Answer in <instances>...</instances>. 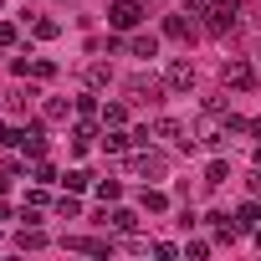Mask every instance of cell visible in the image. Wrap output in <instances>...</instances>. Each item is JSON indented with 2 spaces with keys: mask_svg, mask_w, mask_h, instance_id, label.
Wrapping results in <instances>:
<instances>
[{
  "mask_svg": "<svg viewBox=\"0 0 261 261\" xmlns=\"http://www.w3.org/2000/svg\"><path fill=\"white\" fill-rule=\"evenodd\" d=\"M6 144H16V149H26L31 159H41V154H46V128H41V123H26V128H6Z\"/></svg>",
  "mask_w": 261,
  "mask_h": 261,
  "instance_id": "3",
  "label": "cell"
},
{
  "mask_svg": "<svg viewBox=\"0 0 261 261\" xmlns=\"http://www.w3.org/2000/svg\"><path fill=\"white\" fill-rule=\"evenodd\" d=\"M220 82H225V87H251V82H256V67H251L246 57H225V62H220Z\"/></svg>",
  "mask_w": 261,
  "mask_h": 261,
  "instance_id": "6",
  "label": "cell"
},
{
  "mask_svg": "<svg viewBox=\"0 0 261 261\" xmlns=\"http://www.w3.org/2000/svg\"><path fill=\"white\" fill-rule=\"evenodd\" d=\"M41 246H46V236H41L36 225H26V230L16 236V251H41Z\"/></svg>",
  "mask_w": 261,
  "mask_h": 261,
  "instance_id": "18",
  "label": "cell"
},
{
  "mask_svg": "<svg viewBox=\"0 0 261 261\" xmlns=\"http://www.w3.org/2000/svg\"><path fill=\"white\" fill-rule=\"evenodd\" d=\"M0 46H16V26L11 21H0Z\"/></svg>",
  "mask_w": 261,
  "mask_h": 261,
  "instance_id": "30",
  "label": "cell"
},
{
  "mask_svg": "<svg viewBox=\"0 0 261 261\" xmlns=\"http://www.w3.org/2000/svg\"><path fill=\"white\" fill-rule=\"evenodd\" d=\"M128 164H134V174H164V169H169V164H164V154H159V149H149V144H144L134 159H128Z\"/></svg>",
  "mask_w": 261,
  "mask_h": 261,
  "instance_id": "8",
  "label": "cell"
},
{
  "mask_svg": "<svg viewBox=\"0 0 261 261\" xmlns=\"http://www.w3.org/2000/svg\"><path fill=\"white\" fill-rule=\"evenodd\" d=\"M251 195H261V169H256V174H251Z\"/></svg>",
  "mask_w": 261,
  "mask_h": 261,
  "instance_id": "31",
  "label": "cell"
},
{
  "mask_svg": "<svg viewBox=\"0 0 261 261\" xmlns=\"http://www.w3.org/2000/svg\"><path fill=\"white\" fill-rule=\"evenodd\" d=\"M82 82H87V87L97 92V87H108V82H113V72H108L102 62H92V67H82Z\"/></svg>",
  "mask_w": 261,
  "mask_h": 261,
  "instance_id": "13",
  "label": "cell"
},
{
  "mask_svg": "<svg viewBox=\"0 0 261 261\" xmlns=\"http://www.w3.org/2000/svg\"><path fill=\"white\" fill-rule=\"evenodd\" d=\"M164 82H169V92H190V87H195V62L174 57V62L164 67Z\"/></svg>",
  "mask_w": 261,
  "mask_h": 261,
  "instance_id": "7",
  "label": "cell"
},
{
  "mask_svg": "<svg viewBox=\"0 0 261 261\" xmlns=\"http://www.w3.org/2000/svg\"><path fill=\"white\" fill-rule=\"evenodd\" d=\"M236 21H241V6H236V0H215V6L205 11V31H210V36L236 31Z\"/></svg>",
  "mask_w": 261,
  "mask_h": 261,
  "instance_id": "4",
  "label": "cell"
},
{
  "mask_svg": "<svg viewBox=\"0 0 261 261\" xmlns=\"http://www.w3.org/2000/svg\"><path fill=\"white\" fill-rule=\"evenodd\" d=\"M128 123V102H108L102 108V128H123Z\"/></svg>",
  "mask_w": 261,
  "mask_h": 261,
  "instance_id": "17",
  "label": "cell"
},
{
  "mask_svg": "<svg viewBox=\"0 0 261 261\" xmlns=\"http://www.w3.org/2000/svg\"><path fill=\"white\" fill-rule=\"evenodd\" d=\"M118 195H123V185H118V179H97V200H102V205H108V200H118Z\"/></svg>",
  "mask_w": 261,
  "mask_h": 261,
  "instance_id": "26",
  "label": "cell"
},
{
  "mask_svg": "<svg viewBox=\"0 0 261 261\" xmlns=\"http://www.w3.org/2000/svg\"><path fill=\"white\" fill-rule=\"evenodd\" d=\"M256 225H261V205H256V200H246V205L236 210V230H256Z\"/></svg>",
  "mask_w": 261,
  "mask_h": 261,
  "instance_id": "11",
  "label": "cell"
},
{
  "mask_svg": "<svg viewBox=\"0 0 261 261\" xmlns=\"http://www.w3.org/2000/svg\"><path fill=\"white\" fill-rule=\"evenodd\" d=\"M57 215H67V220H77V215H82V200H77V190H67V195L57 200Z\"/></svg>",
  "mask_w": 261,
  "mask_h": 261,
  "instance_id": "20",
  "label": "cell"
},
{
  "mask_svg": "<svg viewBox=\"0 0 261 261\" xmlns=\"http://www.w3.org/2000/svg\"><path fill=\"white\" fill-rule=\"evenodd\" d=\"M225 139H230V123L220 118V108H205V118L195 123V144H200V149H210V154H220V149H225Z\"/></svg>",
  "mask_w": 261,
  "mask_h": 261,
  "instance_id": "1",
  "label": "cell"
},
{
  "mask_svg": "<svg viewBox=\"0 0 261 261\" xmlns=\"http://www.w3.org/2000/svg\"><path fill=\"white\" fill-rule=\"evenodd\" d=\"M31 97H36V87H26V92L16 87V92H6V108H11V113H26V108H31Z\"/></svg>",
  "mask_w": 261,
  "mask_h": 261,
  "instance_id": "19",
  "label": "cell"
},
{
  "mask_svg": "<svg viewBox=\"0 0 261 261\" xmlns=\"http://www.w3.org/2000/svg\"><path fill=\"white\" fill-rule=\"evenodd\" d=\"M144 21V0H113L108 6V26L113 31H134Z\"/></svg>",
  "mask_w": 261,
  "mask_h": 261,
  "instance_id": "5",
  "label": "cell"
},
{
  "mask_svg": "<svg viewBox=\"0 0 261 261\" xmlns=\"http://www.w3.org/2000/svg\"><path fill=\"white\" fill-rule=\"evenodd\" d=\"M251 159H256V169H261V149H256V154H251Z\"/></svg>",
  "mask_w": 261,
  "mask_h": 261,
  "instance_id": "32",
  "label": "cell"
},
{
  "mask_svg": "<svg viewBox=\"0 0 261 261\" xmlns=\"http://www.w3.org/2000/svg\"><path fill=\"white\" fill-rule=\"evenodd\" d=\"M210 11V0H185V16H205Z\"/></svg>",
  "mask_w": 261,
  "mask_h": 261,
  "instance_id": "29",
  "label": "cell"
},
{
  "mask_svg": "<svg viewBox=\"0 0 261 261\" xmlns=\"http://www.w3.org/2000/svg\"><path fill=\"white\" fill-rule=\"evenodd\" d=\"M31 179H36V185H57V169H51L46 159H36V164H31Z\"/></svg>",
  "mask_w": 261,
  "mask_h": 261,
  "instance_id": "25",
  "label": "cell"
},
{
  "mask_svg": "<svg viewBox=\"0 0 261 261\" xmlns=\"http://www.w3.org/2000/svg\"><path fill=\"white\" fill-rule=\"evenodd\" d=\"M225 179H230V164H225V159H220V154H215V159H210V164H205V185H210V190H220V185H225Z\"/></svg>",
  "mask_w": 261,
  "mask_h": 261,
  "instance_id": "10",
  "label": "cell"
},
{
  "mask_svg": "<svg viewBox=\"0 0 261 261\" xmlns=\"http://www.w3.org/2000/svg\"><path fill=\"white\" fill-rule=\"evenodd\" d=\"M164 36H169V41H185V36H190V21H185V16H169V21H164Z\"/></svg>",
  "mask_w": 261,
  "mask_h": 261,
  "instance_id": "22",
  "label": "cell"
},
{
  "mask_svg": "<svg viewBox=\"0 0 261 261\" xmlns=\"http://www.w3.org/2000/svg\"><path fill=\"white\" fill-rule=\"evenodd\" d=\"M41 113H46V118H67V113H72V102H67V97H46V102H41Z\"/></svg>",
  "mask_w": 261,
  "mask_h": 261,
  "instance_id": "24",
  "label": "cell"
},
{
  "mask_svg": "<svg viewBox=\"0 0 261 261\" xmlns=\"http://www.w3.org/2000/svg\"><path fill=\"white\" fill-rule=\"evenodd\" d=\"M179 134H185V123H179V118H159V123H154V139H174V144H185Z\"/></svg>",
  "mask_w": 261,
  "mask_h": 261,
  "instance_id": "15",
  "label": "cell"
},
{
  "mask_svg": "<svg viewBox=\"0 0 261 261\" xmlns=\"http://www.w3.org/2000/svg\"><path fill=\"white\" fill-rule=\"evenodd\" d=\"M134 149V134H123V128H108L102 134V154H128Z\"/></svg>",
  "mask_w": 261,
  "mask_h": 261,
  "instance_id": "9",
  "label": "cell"
},
{
  "mask_svg": "<svg viewBox=\"0 0 261 261\" xmlns=\"http://www.w3.org/2000/svg\"><path fill=\"white\" fill-rule=\"evenodd\" d=\"M251 236H256V246H261V225H256V230H251Z\"/></svg>",
  "mask_w": 261,
  "mask_h": 261,
  "instance_id": "33",
  "label": "cell"
},
{
  "mask_svg": "<svg viewBox=\"0 0 261 261\" xmlns=\"http://www.w3.org/2000/svg\"><path fill=\"white\" fill-rule=\"evenodd\" d=\"M0 144H6V128H0Z\"/></svg>",
  "mask_w": 261,
  "mask_h": 261,
  "instance_id": "34",
  "label": "cell"
},
{
  "mask_svg": "<svg viewBox=\"0 0 261 261\" xmlns=\"http://www.w3.org/2000/svg\"><path fill=\"white\" fill-rule=\"evenodd\" d=\"M31 36H36V41H57V36H62V26H57L51 16H41V21H31Z\"/></svg>",
  "mask_w": 261,
  "mask_h": 261,
  "instance_id": "16",
  "label": "cell"
},
{
  "mask_svg": "<svg viewBox=\"0 0 261 261\" xmlns=\"http://www.w3.org/2000/svg\"><path fill=\"white\" fill-rule=\"evenodd\" d=\"M87 185H92L87 169H72V174H67V190H87Z\"/></svg>",
  "mask_w": 261,
  "mask_h": 261,
  "instance_id": "27",
  "label": "cell"
},
{
  "mask_svg": "<svg viewBox=\"0 0 261 261\" xmlns=\"http://www.w3.org/2000/svg\"><path fill=\"white\" fill-rule=\"evenodd\" d=\"M102 220H108L113 230H134V225H139V215H134V210H113V215H102Z\"/></svg>",
  "mask_w": 261,
  "mask_h": 261,
  "instance_id": "21",
  "label": "cell"
},
{
  "mask_svg": "<svg viewBox=\"0 0 261 261\" xmlns=\"http://www.w3.org/2000/svg\"><path fill=\"white\" fill-rule=\"evenodd\" d=\"M139 205H144L149 215H164V210H169V195H164V190H144V195H139Z\"/></svg>",
  "mask_w": 261,
  "mask_h": 261,
  "instance_id": "14",
  "label": "cell"
},
{
  "mask_svg": "<svg viewBox=\"0 0 261 261\" xmlns=\"http://www.w3.org/2000/svg\"><path fill=\"white\" fill-rule=\"evenodd\" d=\"M256 67H261V51H256Z\"/></svg>",
  "mask_w": 261,
  "mask_h": 261,
  "instance_id": "35",
  "label": "cell"
},
{
  "mask_svg": "<svg viewBox=\"0 0 261 261\" xmlns=\"http://www.w3.org/2000/svg\"><path fill=\"white\" fill-rule=\"evenodd\" d=\"M77 113H82V118H92V113H97V97H92V92H82V97H77Z\"/></svg>",
  "mask_w": 261,
  "mask_h": 261,
  "instance_id": "28",
  "label": "cell"
},
{
  "mask_svg": "<svg viewBox=\"0 0 261 261\" xmlns=\"http://www.w3.org/2000/svg\"><path fill=\"white\" fill-rule=\"evenodd\" d=\"M26 77H36V82H51V77H57V62H46V57H36Z\"/></svg>",
  "mask_w": 261,
  "mask_h": 261,
  "instance_id": "23",
  "label": "cell"
},
{
  "mask_svg": "<svg viewBox=\"0 0 261 261\" xmlns=\"http://www.w3.org/2000/svg\"><path fill=\"white\" fill-rule=\"evenodd\" d=\"M128 51H134V57H144V62H149V57H159V36H144V31H139L134 41H128Z\"/></svg>",
  "mask_w": 261,
  "mask_h": 261,
  "instance_id": "12",
  "label": "cell"
},
{
  "mask_svg": "<svg viewBox=\"0 0 261 261\" xmlns=\"http://www.w3.org/2000/svg\"><path fill=\"white\" fill-rule=\"evenodd\" d=\"M164 77H154V72H134V77H128L123 82V92H128V102H159L164 97Z\"/></svg>",
  "mask_w": 261,
  "mask_h": 261,
  "instance_id": "2",
  "label": "cell"
}]
</instances>
